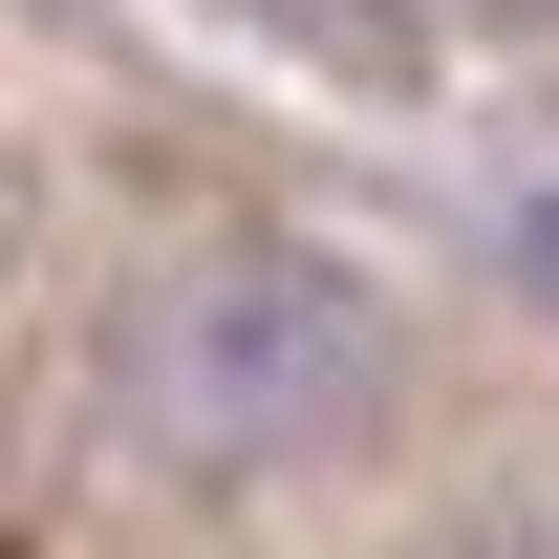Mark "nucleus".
Listing matches in <instances>:
<instances>
[{
    "label": "nucleus",
    "mask_w": 559,
    "mask_h": 559,
    "mask_svg": "<svg viewBox=\"0 0 559 559\" xmlns=\"http://www.w3.org/2000/svg\"><path fill=\"white\" fill-rule=\"evenodd\" d=\"M538 559H559V538H538Z\"/></svg>",
    "instance_id": "3"
},
{
    "label": "nucleus",
    "mask_w": 559,
    "mask_h": 559,
    "mask_svg": "<svg viewBox=\"0 0 559 559\" xmlns=\"http://www.w3.org/2000/svg\"><path fill=\"white\" fill-rule=\"evenodd\" d=\"M366 388H388V301L345 259H301V237H215L130 301V430L194 452V474L323 452V430H366Z\"/></svg>",
    "instance_id": "1"
},
{
    "label": "nucleus",
    "mask_w": 559,
    "mask_h": 559,
    "mask_svg": "<svg viewBox=\"0 0 559 559\" xmlns=\"http://www.w3.org/2000/svg\"><path fill=\"white\" fill-rule=\"evenodd\" d=\"M538 280H559V215H538Z\"/></svg>",
    "instance_id": "2"
}]
</instances>
